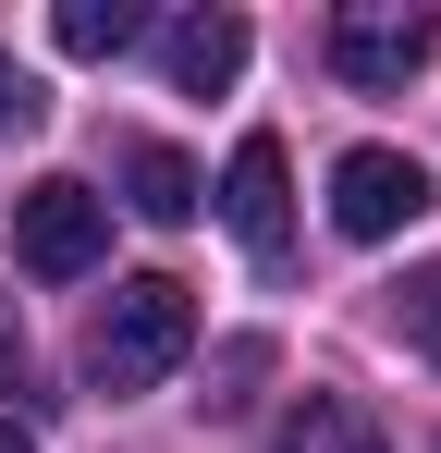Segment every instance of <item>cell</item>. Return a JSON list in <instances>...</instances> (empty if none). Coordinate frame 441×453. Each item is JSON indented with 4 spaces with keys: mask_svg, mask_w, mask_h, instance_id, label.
Masks as SVG:
<instances>
[{
    "mask_svg": "<svg viewBox=\"0 0 441 453\" xmlns=\"http://www.w3.org/2000/svg\"><path fill=\"white\" fill-rule=\"evenodd\" d=\"M184 356H197V295H184L172 270L111 282V306L86 319V380H98V392H159Z\"/></svg>",
    "mask_w": 441,
    "mask_h": 453,
    "instance_id": "6da1fadb",
    "label": "cell"
},
{
    "mask_svg": "<svg viewBox=\"0 0 441 453\" xmlns=\"http://www.w3.org/2000/svg\"><path fill=\"white\" fill-rule=\"evenodd\" d=\"M12 257H25L37 282H86V270L111 257V196L74 184V172L25 184V196H12Z\"/></svg>",
    "mask_w": 441,
    "mask_h": 453,
    "instance_id": "7a4b0ae2",
    "label": "cell"
},
{
    "mask_svg": "<svg viewBox=\"0 0 441 453\" xmlns=\"http://www.w3.org/2000/svg\"><path fill=\"white\" fill-rule=\"evenodd\" d=\"M220 233H233L258 270L294 257V159H282V135H245V148L220 159Z\"/></svg>",
    "mask_w": 441,
    "mask_h": 453,
    "instance_id": "3957f363",
    "label": "cell"
},
{
    "mask_svg": "<svg viewBox=\"0 0 441 453\" xmlns=\"http://www.w3.org/2000/svg\"><path fill=\"white\" fill-rule=\"evenodd\" d=\"M417 209H429V172L405 148H344L331 159V233H344V245H392Z\"/></svg>",
    "mask_w": 441,
    "mask_h": 453,
    "instance_id": "277c9868",
    "label": "cell"
},
{
    "mask_svg": "<svg viewBox=\"0 0 441 453\" xmlns=\"http://www.w3.org/2000/svg\"><path fill=\"white\" fill-rule=\"evenodd\" d=\"M417 62H429V12H405V0H356V12H331V74H344V86L392 98Z\"/></svg>",
    "mask_w": 441,
    "mask_h": 453,
    "instance_id": "5b68a950",
    "label": "cell"
},
{
    "mask_svg": "<svg viewBox=\"0 0 441 453\" xmlns=\"http://www.w3.org/2000/svg\"><path fill=\"white\" fill-rule=\"evenodd\" d=\"M159 74L184 86V98H220V86L245 74V12H184V25H159Z\"/></svg>",
    "mask_w": 441,
    "mask_h": 453,
    "instance_id": "8992f818",
    "label": "cell"
},
{
    "mask_svg": "<svg viewBox=\"0 0 441 453\" xmlns=\"http://www.w3.org/2000/svg\"><path fill=\"white\" fill-rule=\"evenodd\" d=\"M197 196H209V184H197V159H184V148H123V209H135V221L184 233V221H197Z\"/></svg>",
    "mask_w": 441,
    "mask_h": 453,
    "instance_id": "52a82bcc",
    "label": "cell"
},
{
    "mask_svg": "<svg viewBox=\"0 0 441 453\" xmlns=\"http://www.w3.org/2000/svg\"><path fill=\"white\" fill-rule=\"evenodd\" d=\"M50 37H62L74 62H111V50H135V37H147V12H135V0H62Z\"/></svg>",
    "mask_w": 441,
    "mask_h": 453,
    "instance_id": "ba28073f",
    "label": "cell"
},
{
    "mask_svg": "<svg viewBox=\"0 0 441 453\" xmlns=\"http://www.w3.org/2000/svg\"><path fill=\"white\" fill-rule=\"evenodd\" d=\"M282 453H380V429H368L344 392H319V404H306V417L282 429Z\"/></svg>",
    "mask_w": 441,
    "mask_h": 453,
    "instance_id": "9c48e42d",
    "label": "cell"
},
{
    "mask_svg": "<svg viewBox=\"0 0 441 453\" xmlns=\"http://www.w3.org/2000/svg\"><path fill=\"white\" fill-rule=\"evenodd\" d=\"M405 343H417V356L441 368V257L417 270V282H405Z\"/></svg>",
    "mask_w": 441,
    "mask_h": 453,
    "instance_id": "30bf717a",
    "label": "cell"
},
{
    "mask_svg": "<svg viewBox=\"0 0 441 453\" xmlns=\"http://www.w3.org/2000/svg\"><path fill=\"white\" fill-rule=\"evenodd\" d=\"M25 123H37V86L12 74V50H0V135H25Z\"/></svg>",
    "mask_w": 441,
    "mask_h": 453,
    "instance_id": "8fae6325",
    "label": "cell"
},
{
    "mask_svg": "<svg viewBox=\"0 0 441 453\" xmlns=\"http://www.w3.org/2000/svg\"><path fill=\"white\" fill-rule=\"evenodd\" d=\"M0 380H12V295H0Z\"/></svg>",
    "mask_w": 441,
    "mask_h": 453,
    "instance_id": "7c38bea8",
    "label": "cell"
},
{
    "mask_svg": "<svg viewBox=\"0 0 441 453\" xmlns=\"http://www.w3.org/2000/svg\"><path fill=\"white\" fill-rule=\"evenodd\" d=\"M0 453H37V441H25V429H12V417H0Z\"/></svg>",
    "mask_w": 441,
    "mask_h": 453,
    "instance_id": "4fadbf2b",
    "label": "cell"
}]
</instances>
